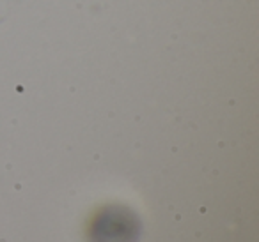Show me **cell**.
<instances>
[{
  "label": "cell",
  "mask_w": 259,
  "mask_h": 242,
  "mask_svg": "<svg viewBox=\"0 0 259 242\" xmlns=\"http://www.w3.org/2000/svg\"><path fill=\"white\" fill-rule=\"evenodd\" d=\"M142 221L135 210L124 205H107L93 217L87 231L89 242H137Z\"/></svg>",
  "instance_id": "6da1fadb"
}]
</instances>
